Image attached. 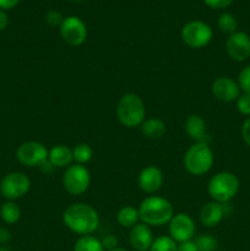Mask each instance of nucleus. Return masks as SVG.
<instances>
[{
  "instance_id": "f257e3e1",
  "label": "nucleus",
  "mask_w": 250,
  "mask_h": 251,
  "mask_svg": "<svg viewBox=\"0 0 250 251\" xmlns=\"http://www.w3.org/2000/svg\"><path fill=\"white\" fill-rule=\"evenodd\" d=\"M63 222L71 232L78 235H90L100 226V216L87 203H71L63 213Z\"/></svg>"
},
{
  "instance_id": "f03ea898",
  "label": "nucleus",
  "mask_w": 250,
  "mask_h": 251,
  "mask_svg": "<svg viewBox=\"0 0 250 251\" xmlns=\"http://www.w3.org/2000/svg\"><path fill=\"white\" fill-rule=\"evenodd\" d=\"M139 215L145 225L161 227L171 222L174 216V207L167 199L152 195L142 200Z\"/></svg>"
},
{
  "instance_id": "7ed1b4c3",
  "label": "nucleus",
  "mask_w": 250,
  "mask_h": 251,
  "mask_svg": "<svg viewBox=\"0 0 250 251\" xmlns=\"http://www.w3.org/2000/svg\"><path fill=\"white\" fill-rule=\"evenodd\" d=\"M117 115L123 126L129 129L141 126L146 117L144 102L135 93H125L118 103Z\"/></svg>"
},
{
  "instance_id": "20e7f679",
  "label": "nucleus",
  "mask_w": 250,
  "mask_h": 251,
  "mask_svg": "<svg viewBox=\"0 0 250 251\" xmlns=\"http://www.w3.org/2000/svg\"><path fill=\"white\" fill-rule=\"evenodd\" d=\"M213 161L215 157L208 144L195 142L184 156V167L191 176H201L212 168Z\"/></svg>"
},
{
  "instance_id": "39448f33",
  "label": "nucleus",
  "mask_w": 250,
  "mask_h": 251,
  "mask_svg": "<svg viewBox=\"0 0 250 251\" xmlns=\"http://www.w3.org/2000/svg\"><path fill=\"white\" fill-rule=\"evenodd\" d=\"M239 190V179L230 172H220L210 179L207 185L208 195L213 201L228 203Z\"/></svg>"
},
{
  "instance_id": "423d86ee",
  "label": "nucleus",
  "mask_w": 250,
  "mask_h": 251,
  "mask_svg": "<svg viewBox=\"0 0 250 251\" xmlns=\"http://www.w3.org/2000/svg\"><path fill=\"white\" fill-rule=\"evenodd\" d=\"M91 183V176L88 169L82 164H71L68 167L63 176V185L66 193L73 196L82 195L88 189Z\"/></svg>"
},
{
  "instance_id": "0eeeda50",
  "label": "nucleus",
  "mask_w": 250,
  "mask_h": 251,
  "mask_svg": "<svg viewBox=\"0 0 250 251\" xmlns=\"http://www.w3.org/2000/svg\"><path fill=\"white\" fill-rule=\"evenodd\" d=\"M31 188V180L22 172H14L2 178L0 183V193L9 201L19 200L27 195Z\"/></svg>"
},
{
  "instance_id": "6e6552de",
  "label": "nucleus",
  "mask_w": 250,
  "mask_h": 251,
  "mask_svg": "<svg viewBox=\"0 0 250 251\" xmlns=\"http://www.w3.org/2000/svg\"><path fill=\"white\" fill-rule=\"evenodd\" d=\"M212 29L202 21H191L181 29V38L190 48H203L212 39Z\"/></svg>"
},
{
  "instance_id": "1a4fd4ad",
  "label": "nucleus",
  "mask_w": 250,
  "mask_h": 251,
  "mask_svg": "<svg viewBox=\"0 0 250 251\" xmlns=\"http://www.w3.org/2000/svg\"><path fill=\"white\" fill-rule=\"evenodd\" d=\"M49 151L43 144L37 141L24 142L16 151V158L26 167H39L48 159Z\"/></svg>"
},
{
  "instance_id": "9d476101",
  "label": "nucleus",
  "mask_w": 250,
  "mask_h": 251,
  "mask_svg": "<svg viewBox=\"0 0 250 251\" xmlns=\"http://www.w3.org/2000/svg\"><path fill=\"white\" fill-rule=\"evenodd\" d=\"M60 34L66 44L71 47L81 46L87 38V28L85 22L76 16L64 19L60 25Z\"/></svg>"
},
{
  "instance_id": "9b49d317",
  "label": "nucleus",
  "mask_w": 250,
  "mask_h": 251,
  "mask_svg": "<svg viewBox=\"0 0 250 251\" xmlns=\"http://www.w3.org/2000/svg\"><path fill=\"white\" fill-rule=\"evenodd\" d=\"M195 229V222L186 213L174 215L169 222V234L175 243H184L193 239Z\"/></svg>"
},
{
  "instance_id": "f8f14e48",
  "label": "nucleus",
  "mask_w": 250,
  "mask_h": 251,
  "mask_svg": "<svg viewBox=\"0 0 250 251\" xmlns=\"http://www.w3.org/2000/svg\"><path fill=\"white\" fill-rule=\"evenodd\" d=\"M225 49L234 61L248 60L250 58V37L245 32H234L228 37Z\"/></svg>"
},
{
  "instance_id": "ddd939ff",
  "label": "nucleus",
  "mask_w": 250,
  "mask_h": 251,
  "mask_svg": "<svg viewBox=\"0 0 250 251\" xmlns=\"http://www.w3.org/2000/svg\"><path fill=\"white\" fill-rule=\"evenodd\" d=\"M212 95L221 102L230 103L238 100L240 96V87L237 81L227 76L217 77L212 83Z\"/></svg>"
},
{
  "instance_id": "4468645a",
  "label": "nucleus",
  "mask_w": 250,
  "mask_h": 251,
  "mask_svg": "<svg viewBox=\"0 0 250 251\" xmlns=\"http://www.w3.org/2000/svg\"><path fill=\"white\" fill-rule=\"evenodd\" d=\"M163 174L161 169L154 166H149L141 171L139 176V186L144 193L154 194L162 188Z\"/></svg>"
},
{
  "instance_id": "2eb2a0df",
  "label": "nucleus",
  "mask_w": 250,
  "mask_h": 251,
  "mask_svg": "<svg viewBox=\"0 0 250 251\" xmlns=\"http://www.w3.org/2000/svg\"><path fill=\"white\" fill-rule=\"evenodd\" d=\"M130 244L137 251L150 250L152 243H153V235L151 229L145 223H137L130 230Z\"/></svg>"
},
{
  "instance_id": "dca6fc26",
  "label": "nucleus",
  "mask_w": 250,
  "mask_h": 251,
  "mask_svg": "<svg viewBox=\"0 0 250 251\" xmlns=\"http://www.w3.org/2000/svg\"><path fill=\"white\" fill-rule=\"evenodd\" d=\"M225 203H220L216 201L206 203L200 210V222L207 228H212L220 225L225 213Z\"/></svg>"
},
{
  "instance_id": "f3484780",
  "label": "nucleus",
  "mask_w": 250,
  "mask_h": 251,
  "mask_svg": "<svg viewBox=\"0 0 250 251\" xmlns=\"http://www.w3.org/2000/svg\"><path fill=\"white\" fill-rule=\"evenodd\" d=\"M185 131L191 140L196 142H208V134L206 123L200 115L191 114L185 120Z\"/></svg>"
},
{
  "instance_id": "a211bd4d",
  "label": "nucleus",
  "mask_w": 250,
  "mask_h": 251,
  "mask_svg": "<svg viewBox=\"0 0 250 251\" xmlns=\"http://www.w3.org/2000/svg\"><path fill=\"white\" fill-rule=\"evenodd\" d=\"M48 159L55 168H68L74 161L73 150L65 145H56L49 151Z\"/></svg>"
},
{
  "instance_id": "6ab92c4d",
  "label": "nucleus",
  "mask_w": 250,
  "mask_h": 251,
  "mask_svg": "<svg viewBox=\"0 0 250 251\" xmlns=\"http://www.w3.org/2000/svg\"><path fill=\"white\" fill-rule=\"evenodd\" d=\"M141 132L145 137L151 140L161 139L166 132V124L161 119L151 118V119L145 120L141 124Z\"/></svg>"
},
{
  "instance_id": "aec40b11",
  "label": "nucleus",
  "mask_w": 250,
  "mask_h": 251,
  "mask_svg": "<svg viewBox=\"0 0 250 251\" xmlns=\"http://www.w3.org/2000/svg\"><path fill=\"white\" fill-rule=\"evenodd\" d=\"M117 220L122 227L132 228L135 225L139 223V210H136V208L132 207V206H125V207H123L122 210L118 212Z\"/></svg>"
},
{
  "instance_id": "412c9836",
  "label": "nucleus",
  "mask_w": 250,
  "mask_h": 251,
  "mask_svg": "<svg viewBox=\"0 0 250 251\" xmlns=\"http://www.w3.org/2000/svg\"><path fill=\"white\" fill-rule=\"evenodd\" d=\"M0 217L7 225H15L21 218V208L14 201H6L0 208Z\"/></svg>"
},
{
  "instance_id": "4be33fe9",
  "label": "nucleus",
  "mask_w": 250,
  "mask_h": 251,
  "mask_svg": "<svg viewBox=\"0 0 250 251\" xmlns=\"http://www.w3.org/2000/svg\"><path fill=\"white\" fill-rule=\"evenodd\" d=\"M74 251H105L102 242L92 235H82L76 240Z\"/></svg>"
},
{
  "instance_id": "5701e85b",
  "label": "nucleus",
  "mask_w": 250,
  "mask_h": 251,
  "mask_svg": "<svg viewBox=\"0 0 250 251\" xmlns=\"http://www.w3.org/2000/svg\"><path fill=\"white\" fill-rule=\"evenodd\" d=\"M93 151L90 145L87 144H78L73 149L74 161L77 164H86L92 159Z\"/></svg>"
},
{
  "instance_id": "b1692460",
  "label": "nucleus",
  "mask_w": 250,
  "mask_h": 251,
  "mask_svg": "<svg viewBox=\"0 0 250 251\" xmlns=\"http://www.w3.org/2000/svg\"><path fill=\"white\" fill-rule=\"evenodd\" d=\"M218 28L221 29L225 33H234L237 32V27H238V21L232 14H228V12H225V14L221 15L218 17Z\"/></svg>"
},
{
  "instance_id": "393cba45",
  "label": "nucleus",
  "mask_w": 250,
  "mask_h": 251,
  "mask_svg": "<svg viewBox=\"0 0 250 251\" xmlns=\"http://www.w3.org/2000/svg\"><path fill=\"white\" fill-rule=\"evenodd\" d=\"M178 250V245L172 239L171 237L167 235H162V237L156 238L152 243L150 251H176Z\"/></svg>"
},
{
  "instance_id": "a878e982",
  "label": "nucleus",
  "mask_w": 250,
  "mask_h": 251,
  "mask_svg": "<svg viewBox=\"0 0 250 251\" xmlns=\"http://www.w3.org/2000/svg\"><path fill=\"white\" fill-rule=\"evenodd\" d=\"M196 248L199 251H216L218 248V242L212 235H200L195 240Z\"/></svg>"
},
{
  "instance_id": "bb28decb",
  "label": "nucleus",
  "mask_w": 250,
  "mask_h": 251,
  "mask_svg": "<svg viewBox=\"0 0 250 251\" xmlns=\"http://www.w3.org/2000/svg\"><path fill=\"white\" fill-rule=\"evenodd\" d=\"M238 85L240 91L244 93H250V65L245 66L238 76Z\"/></svg>"
},
{
  "instance_id": "cd10ccee",
  "label": "nucleus",
  "mask_w": 250,
  "mask_h": 251,
  "mask_svg": "<svg viewBox=\"0 0 250 251\" xmlns=\"http://www.w3.org/2000/svg\"><path fill=\"white\" fill-rule=\"evenodd\" d=\"M237 102V109L240 114L248 115L250 117V93H244L238 97Z\"/></svg>"
},
{
  "instance_id": "c85d7f7f",
  "label": "nucleus",
  "mask_w": 250,
  "mask_h": 251,
  "mask_svg": "<svg viewBox=\"0 0 250 251\" xmlns=\"http://www.w3.org/2000/svg\"><path fill=\"white\" fill-rule=\"evenodd\" d=\"M47 22H48L50 26H59V25L63 24L64 19L61 17V14L59 11H55V10H51L47 14L46 16Z\"/></svg>"
},
{
  "instance_id": "c756f323",
  "label": "nucleus",
  "mask_w": 250,
  "mask_h": 251,
  "mask_svg": "<svg viewBox=\"0 0 250 251\" xmlns=\"http://www.w3.org/2000/svg\"><path fill=\"white\" fill-rule=\"evenodd\" d=\"M100 242H102V245L103 248H104V250H108V251L115 249L118 245V239L112 234H108L105 235V237H103Z\"/></svg>"
},
{
  "instance_id": "7c9ffc66",
  "label": "nucleus",
  "mask_w": 250,
  "mask_h": 251,
  "mask_svg": "<svg viewBox=\"0 0 250 251\" xmlns=\"http://www.w3.org/2000/svg\"><path fill=\"white\" fill-rule=\"evenodd\" d=\"M203 1L213 9H225L232 4L233 0H203Z\"/></svg>"
},
{
  "instance_id": "2f4dec72",
  "label": "nucleus",
  "mask_w": 250,
  "mask_h": 251,
  "mask_svg": "<svg viewBox=\"0 0 250 251\" xmlns=\"http://www.w3.org/2000/svg\"><path fill=\"white\" fill-rule=\"evenodd\" d=\"M242 136L245 144L250 147V117L244 122L242 126Z\"/></svg>"
},
{
  "instance_id": "473e14b6",
  "label": "nucleus",
  "mask_w": 250,
  "mask_h": 251,
  "mask_svg": "<svg viewBox=\"0 0 250 251\" xmlns=\"http://www.w3.org/2000/svg\"><path fill=\"white\" fill-rule=\"evenodd\" d=\"M176 251H199V250H198V248H196L195 242L188 240V242L179 243L178 250Z\"/></svg>"
},
{
  "instance_id": "72a5a7b5",
  "label": "nucleus",
  "mask_w": 250,
  "mask_h": 251,
  "mask_svg": "<svg viewBox=\"0 0 250 251\" xmlns=\"http://www.w3.org/2000/svg\"><path fill=\"white\" fill-rule=\"evenodd\" d=\"M39 169H41L42 173H44V174H47V176H48V174L53 173L54 169H55V167H54L53 164L49 162V159H47L46 162H43V163L39 166Z\"/></svg>"
},
{
  "instance_id": "f704fd0d",
  "label": "nucleus",
  "mask_w": 250,
  "mask_h": 251,
  "mask_svg": "<svg viewBox=\"0 0 250 251\" xmlns=\"http://www.w3.org/2000/svg\"><path fill=\"white\" fill-rule=\"evenodd\" d=\"M20 0H0V10H9L16 6Z\"/></svg>"
},
{
  "instance_id": "c9c22d12",
  "label": "nucleus",
  "mask_w": 250,
  "mask_h": 251,
  "mask_svg": "<svg viewBox=\"0 0 250 251\" xmlns=\"http://www.w3.org/2000/svg\"><path fill=\"white\" fill-rule=\"evenodd\" d=\"M11 238V234H10L9 230L6 228L0 227V244H4V243H7Z\"/></svg>"
},
{
  "instance_id": "e433bc0d",
  "label": "nucleus",
  "mask_w": 250,
  "mask_h": 251,
  "mask_svg": "<svg viewBox=\"0 0 250 251\" xmlns=\"http://www.w3.org/2000/svg\"><path fill=\"white\" fill-rule=\"evenodd\" d=\"M9 25V17L5 14L4 10H0V31H4Z\"/></svg>"
},
{
  "instance_id": "4c0bfd02",
  "label": "nucleus",
  "mask_w": 250,
  "mask_h": 251,
  "mask_svg": "<svg viewBox=\"0 0 250 251\" xmlns=\"http://www.w3.org/2000/svg\"><path fill=\"white\" fill-rule=\"evenodd\" d=\"M110 251H129V250L123 249V248H115V249H113V250H110Z\"/></svg>"
},
{
  "instance_id": "58836bf2",
  "label": "nucleus",
  "mask_w": 250,
  "mask_h": 251,
  "mask_svg": "<svg viewBox=\"0 0 250 251\" xmlns=\"http://www.w3.org/2000/svg\"><path fill=\"white\" fill-rule=\"evenodd\" d=\"M0 251H10L7 248H4V247H0Z\"/></svg>"
}]
</instances>
